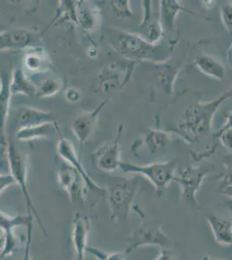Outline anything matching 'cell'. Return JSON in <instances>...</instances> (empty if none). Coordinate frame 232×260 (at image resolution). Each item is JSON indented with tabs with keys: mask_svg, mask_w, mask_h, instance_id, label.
Segmentation results:
<instances>
[{
	"mask_svg": "<svg viewBox=\"0 0 232 260\" xmlns=\"http://www.w3.org/2000/svg\"><path fill=\"white\" fill-rule=\"evenodd\" d=\"M105 36L109 45L115 51L125 59L136 63L142 61L165 62L175 47L172 42L164 47V45L151 44L137 33L118 29H109Z\"/></svg>",
	"mask_w": 232,
	"mask_h": 260,
	"instance_id": "cell-1",
	"label": "cell"
},
{
	"mask_svg": "<svg viewBox=\"0 0 232 260\" xmlns=\"http://www.w3.org/2000/svg\"><path fill=\"white\" fill-rule=\"evenodd\" d=\"M232 98V87L220 98L204 104H195L185 110L179 124V134L186 142H196L200 137L212 133L213 116L224 101Z\"/></svg>",
	"mask_w": 232,
	"mask_h": 260,
	"instance_id": "cell-2",
	"label": "cell"
},
{
	"mask_svg": "<svg viewBox=\"0 0 232 260\" xmlns=\"http://www.w3.org/2000/svg\"><path fill=\"white\" fill-rule=\"evenodd\" d=\"M137 178H112L106 189L111 219L115 223H125L129 219L130 210L138 192Z\"/></svg>",
	"mask_w": 232,
	"mask_h": 260,
	"instance_id": "cell-3",
	"label": "cell"
},
{
	"mask_svg": "<svg viewBox=\"0 0 232 260\" xmlns=\"http://www.w3.org/2000/svg\"><path fill=\"white\" fill-rule=\"evenodd\" d=\"M7 158L9 164L10 174L18 184L21 192L24 195L25 203H26L27 211L29 215L33 216L36 221L39 225L44 236H49L48 232L40 219V216L36 210L32 199L30 197L28 187V156L26 153L17 148L14 143L7 141Z\"/></svg>",
	"mask_w": 232,
	"mask_h": 260,
	"instance_id": "cell-4",
	"label": "cell"
},
{
	"mask_svg": "<svg viewBox=\"0 0 232 260\" xmlns=\"http://www.w3.org/2000/svg\"><path fill=\"white\" fill-rule=\"evenodd\" d=\"M178 161L176 159L164 161L136 165L132 163L121 162L120 169L125 174L141 175L147 178L155 188L156 195L161 196L171 182L175 179Z\"/></svg>",
	"mask_w": 232,
	"mask_h": 260,
	"instance_id": "cell-5",
	"label": "cell"
},
{
	"mask_svg": "<svg viewBox=\"0 0 232 260\" xmlns=\"http://www.w3.org/2000/svg\"><path fill=\"white\" fill-rule=\"evenodd\" d=\"M126 255L143 246H159L160 250H170L173 245V241L163 231L159 222L146 219H143L141 225L126 237Z\"/></svg>",
	"mask_w": 232,
	"mask_h": 260,
	"instance_id": "cell-6",
	"label": "cell"
},
{
	"mask_svg": "<svg viewBox=\"0 0 232 260\" xmlns=\"http://www.w3.org/2000/svg\"><path fill=\"white\" fill-rule=\"evenodd\" d=\"M213 169L212 166L201 165L198 167H188L175 176L176 181L181 191L182 198L185 203L192 207H198L197 194L206 176Z\"/></svg>",
	"mask_w": 232,
	"mask_h": 260,
	"instance_id": "cell-7",
	"label": "cell"
},
{
	"mask_svg": "<svg viewBox=\"0 0 232 260\" xmlns=\"http://www.w3.org/2000/svg\"><path fill=\"white\" fill-rule=\"evenodd\" d=\"M152 3L153 1H142L144 14L137 34L151 44H159L163 39L164 31L160 22L159 10L153 9Z\"/></svg>",
	"mask_w": 232,
	"mask_h": 260,
	"instance_id": "cell-8",
	"label": "cell"
},
{
	"mask_svg": "<svg viewBox=\"0 0 232 260\" xmlns=\"http://www.w3.org/2000/svg\"><path fill=\"white\" fill-rule=\"evenodd\" d=\"M132 73L131 67L123 71L121 65L111 62L100 72L98 88L104 95L113 94L121 89L129 81Z\"/></svg>",
	"mask_w": 232,
	"mask_h": 260,
	"instance_id": "cell-9",
	"label": "cell"
},
{
	"mask_svg": "<svg viewBox=\"0 0 232 260\" xmlns=\"http://www.w3.org/2000/svg\"><path fill=\"white\" fill-rule=\"evenodd\" d=\"M57 153L65 162L68 163L70 167L75 169L76 171L82 176V180H84L86 186L92 191H106L103 187L97 184L89 175H88L84 167L80 160V158L77 154L76 148L74 147L73 143L70 140L65 139L63 137H60L57 144Z\"/></svg>",
	"mask_w": 232,
	"mask_h": 260,
	"instance_id": "cell-10",
	"label": "cell"
},
{
	"mask_svg": "<svg viewBox=\"0 0 232 260\" xmlns=\"http://www.w3.org/2000/svg\"><path fill=\"white\" fill-rule=\"evenodd\" d=\"M123 126L121 125L118 130V135L113 142L105 143L94 153V160L97 167L107 173H113L116 169H120L122 162L121 160V151H120V139Z\"/></svg>",
	"mask_w": 232,
	"mask_h": 260,
	"instance_id": "cell-11",
	"label": "cell"
},
{
	"mask_svg": "<svg viewBox=\"0 0 232 260\" xmlns=\"http://www.w3.org/2000/svg\"><path fill=\"white\" fill-rule=\"evenodd\" d=\"M90 225V219L87 216L81 215L79 213H76L74 215L71 240L76 253V260H84L85 258Z\"/></svg>",
	"mask_w": 232,
	"mask_h": 260,
	"instance_id": "cell-12",
	"label": "cell"
},
{
	"mask_svg": "<svg viewBox=\"0 0 232 260\" xmlns=\"http://www.w3.org/2000/svg\"><path fill=\"white\" fill-rule=\"evenodd\" d=\"M82 176L71 167H66L58 172V183L64 189L74 203H82L85 198V189L82 185Z\"/></svg>",
	"mask_w": 232,
	"mask_h": 260,
	"instance_id": "cell-13",
	"label": "cell"
},
{
	"mask_svg": "<svg viewBox=\"0 0 232 260\" xmlns=\"http://www.w3.org/2000/svg\"><path fill=\"white\" fill-rule=\"evenodd\" d=\"M12 114L15 123L18 127L17 130L54 121V117L50 112L31 107H18L13 110Z\"/></svg>",
	"mask_w": 232,
	"mask_h": 260,
	"instance_id": "cell-14",
	"label": "cell"
},
{
	"mask_svg": "<svg viewBox=\"0 0 232 260\" xmlns=\"http://www.w3.org/2000/svg\"><path fill=\"white\" fill-rule=\"evenodd\" d=\"M38 39L37 33L17 29L0 32V50H20L32 47L31 45Z\"/></svg>",
	"mask_w": 232,
	"mask_h": 260,
	"instance_id": "cell-15",
	"label": "cell"
},
{
	"mask_svg": "<svg viewBox=\"0 0 232 260\" xmlns=\"http://www.w3.org/2000/svg\"><path fill=\"white\" fill-rule=\"evenodd\" d=\"M107 103L108 100L103 101L95 110H92L90 112L82 113L74 121L72 132L81 144H83L91 135L99 114Z\"/></svg>",
	"mask_w": 232,
	"mask_h": 260,
	"instance_id": "cell-16",
	"label": "cell"
},
{
	"mask_svg": "<svg viewBox=\"0 0 232 260\" xmlns=\"http://www.w3.org/2000/svg\"><path fill=\"white\" fill-rule=\"evenodd\" d=\"M206 218L216 242L223 246L232 245V220L215 214H207Z\"/></svg>",
	"mask_w": 232,
	"mask_h": 260,
	"instance_id": "cell-17",
	"label": "cell"
},
{
	"mask_svg": "<svg viewBox=\"0 0 232 260\" xmlns=\"http://www.w3.org/2000/svg\"><path fill=\"white\" fill-rule=\"evenodd\" d=\"M24 64L29 72L35 74L45 73L53 69V63L50 61L48 54L40 47H29L27 49Z\"/></svg>",
	"mask_w": 232,
	"mask_h": 260,
	"instance_id": "cell-18",
	"label": "cell"
},
{
	"mask_svg": "<svg viewBox=\"0 0 232 260\" xmlns=\"http://www.w3.org/2000/svg\"><path fill=\"white\" fill-rule=\"evenodd\" d=\"M159 15H160V22H161L163 30H167L168 32H172L174 30V24L176 20L177 16L179 12H189L193 15L198 16L196 12H189L188 10L182 7L181 4L175 1V0H165L159 2Z\"/></svg>",
	"mask_w": 232,
	"mask_h": 260,
	"instance_id": "cell-19",
	"label": "cell"
},
{
	"mask_svg": "<svg viewBox=\"0 0 232 260\" xmlns=\"http://www.w3.org/2000/svg\"><path fill=\"white\" fill-rule=\"evenodd\" d=\"M10 89L12 95H25L29 96L37 95V85L27 76L22 69H15L12 71L10 82Z\"/></svg>",
	"mask_w": 232,
	"mask_h": 260,
	"instance_id": "cell-20",
	"label": "cell"
},
{
	"mask_svg": "<svg viewBox=\"0 0 232 260\" xmlns=\"http://www.w3.org/2000/svg\"><path fill=\"white\" fill-rule=\"evenodd\" d=\"M56 132L59 133L58 125L56 123V121H50V122H45L34 127H25V128L17 130L16 138L19 141L50 138Z\"/></svg>",
	"mask_w": 232,
	"mask_h": 260,
	"instance_id": "cell-21",
	"label": "cell"
},
{
	"mask_svg": "<svg viewBox=\"0 0 232 260\" xmlns=\"http://www.w3.org/2000/svg\"><path fill=\"white\" fill-rule=\"evenodd\" d=\"M194 62L197 68L203 74L212 77L216 80H223L226 75V70L224 65L219 60L216 59L210 55H200L195 58Z\"/></svg>",
	"mask_w": 232,
	"mask_h": 260,
	"instance_id": "cell-22",
	"label": "cell"
},
{
	"mask_svg": "<svg viewBox=\"0 0 232 260\" xmlns=\"http://www.w3.org/2000/svg\"><path fill=\"white\" fill-rule=\"evenodd\" d=\"M11 77L8 74L0 77V135L5 136L6 122L10 112V100L12 92L10 89Z\"/></svg>",
	"mask_w": 232,
	"mask_h": 260,
	"instance_id": "cell-23",
	"label": "cell"
},
{
	"mask_svg": "<svg viewBox=\"0 0 232 260\" xmlns=\"http://www.w3.org/2000/svg\"><path fill=\"white\" fill-rule=\"evenodd\" d=\"M169 141V136L164 131L152 129L145 136L144 139L137 143V146L145 147L149 154H155L165 148Z\"/></svg>",
	"mask_w": 232,
	"mask_h": 260,
	"instance_id": "cell-24",
	"label": "cell"
},
{
	"mask_svg": "<svg viewBox=\"0 0 232 260\" xmlns=\"http://www.w3.org/2000/svg\"><path fill=\"white\" fill-rule=\"evenodd\" d=\"M157 66L158 71L156 72V81L164 91L171 94L173 91L174 81L176 79V76L178 74L177 66L167 64L165 62Z\"/></svg>",
	"mask_w": 232,
	"mask_h": 260,
	"instance_id": "cell-25",
	"label": "cell"
},
{
	"mask_svg": "<svg viewBox=\"0 0 232 260\" xmlns=\"http://www.w3.org/2000/svg\"><path fill=\"white\" fill-rule=\"evenodd\" d=\"M33 216L17 215L11 216L3 211L0 210V230L2 233L13 232L15 228L18 226H28L30 222L33 221Z\"/></svg>",
	"mask_w": 232,
	"mask_h": 260,
	"instance_id": "cell-26",
	"label": "cell"
},
{
	"mask_svg": "<svg viewBox=\"0 0 232 260\" xmlns=\"http://www.w3.org/2000/svg\"><path fill=\"white\" fill-rule=\"evenodd\" d=\"M77 21L79 20L80 24L85 30H94L98 22V13L94 7L85 6L77 10Z\"/></svg>",
	"mask_w": 232,
	"mask_h": 260,
	"instance_id": "cell-27",
	"label": "cell"
},
{
	"mask_svg": "<svg viewBox=\"0 0 232 260\" xmlns=\"http://www.w3.org/2000/svg\"><path fill=\"white\" fill-rule=\"evenodd\" d=\"M18 241L13 232L2 233L0 235V260L9 257L17 249Z\"/></svg>",
	"mask_w": 232,
	"mask_h": 260,
	"instance_id": "cell-28",
	"label": "cell"
},
{
	"mask_svg": "<svg viewBox=\"0 0 232 260\" xmlns=\"http://www.w3.org/2000/svg\"><path fill=\"white\" fill-rule=\"evenodd\" d=\"M37 95L39 98H50L55 95L62 89L60 81L54 78H47L37 86Z\"/></svg>",
	"mask_w": 232,
	"mask_h": 260,
	"instance_id": "cell-29",
	"label": "cell"
},
{
	"mask_svg": "<svg viewBox=\"0 0 232 260\" xmlns=\"http://www.w3.org/2000/svg\"><path fill=\"white\" fill-rule=\"evenodd\" d=\"M223 164L226 166L225 172L222 175V178L219 180L218 186L220 191L226 188L228 186H232V155H229L223 160Z\"/></svg>",
	"mask_w": 232,
	"mask_h": 260,
	"instance_id": "cell-30",
	"label": "cell"
},
{
	"mask_svg": "<svg viewBox=\"0 0 232 260\" xmlns=\"http://www.w3.org/2000/svg\"><path fill=\"white\" fill-rule=\"evenodd\" d=\"M87 251H89L99 260H125L126 256L125 252H105L93 247H88Z\"/></svg>",
	"mask_w": 232,
	"mask_h": 260,
	"instance_id": "cell-31",
	"label": "cell"
},
{
	"mask_svg": "<svg viewBox=\"0 0 232 260\" xmlns=\"http://www.w3.org/2000/svg\"><path fill=\"white\" fill-rule=\"evenodd\" d=\"M112 10L120 17H130L132 15V12L130 8L129 1H112Z\"/></svg>",
	"mask_w": 232,
	"mask_h": 260,
	"instance_id": "cell-32",
	"label": "cell"
},
{
	"mask_svg": "<svg viewBox=\"0 0 232 260\" xmlns=\"http://www.w3.org/2000/svg\"><path fill=\"white\" fill-rule=\"evenodd\" d=\"M225 148L232 149V127H221L216 135Z\"/></svg>",
	"mask_w": 232,
	"mask_h": 260,
	"instance_id": "cell-33",
	"label": "cell"
},
{
	"mask_svg": "<svg viewBox=\"0 0 232 260\" xmlns=\"http://www.w3.org/2000/svg\"><path fill=\"white\" fill-rule=\"evenodd\" d=\"M221 18L229 32L232 31V5L223 6L221 10Z\"/></svg>",
	"mask_w": 232,
	"mask_h": 260,
	"instance_id": "cell-34",
	"label": "cell"
},
{
	"mask_svg": "<svg viewBox=\"0 0 232 260\" xmlns=\"http://www.w3.org/2000/svg\"><path fill=\"white\" fill-rule=\"evenodd\" d=\"M26 228L27 237L26 243H25V250H24L23 257L19 260H32L31 253H30V248H31V243H32L33 221L30 222Z\"/></svg>",
	"mask_w": 232,
	"mask_h": 260,
	"instance_id": "cell-35",
	"label": "cell"
},
{
	"mask_svg": "<svg viewBox=\"0 0 232 260\" xmlns=\"http://www.w3.org/2000/svg\"><path fill=\"white\" fill-rule=\"evenodd\" d=\"M14 184H16V181L11 174L0 175V193L3 192L7 187H9Z\"/></svg>",
	"mask_w": 232,
	"mask_h": 260,
	"instance_id": "cell-36",
	"label": "cell"
},
{
	"mask_svg": "<svg viewBox=\"0 0 232 260\" xmlns=\"http://www.w3.org/2000/svg\"><path fill=\"white\" fill-rule=\"evenodd\" d=\"M65 98L71 103H78L82 99V94L75 88H70L65 93Z\"/></svg>",
	"mask_w": 232,
	"mask_h": 260,
	"instance_id": "cell-37",
	"label": "cell"
},
{
	"mask_svg": "<svg viewBox=\"0 0 232 260\" xmlns=\"http://www.w3.org/2000/svg\"><path fill=\"white\" fill-rule=\"evenodd\" d=\"M155 260H173V255L170 250H160L159 254L156 257Z\"/></svg>",
	"mask_w": 232,
	"mask_h": 260,
	"instance_id": "cell-38",
	"label": "cell"
},
{
	"mask_svg": "<svg viewBox=\"0 0 232 260\" xmlns=\"http://www.w3.org/2000/svg\"><path fill=\"white\" fill-rule=\"evenodd\" d=\"M221 192L223 193V194L225 195L227 197H229V198L232 199V186H228L226 188H224V189L222 190Z\"/></svg>",
	"mask_w": 232,
	"mask_h": 260,
	"instance_id": "cell-39",
	"label": "cell"
},
{
	"mask_svg": "<svg viewBox=\"0 0 232 260\" xmlns=\"http://www.w3.org/2000/svg\"><path fill=\"white\" fill-rule=\"evenodd\" d=\"M226 57L227 59H228V62H229V65L231 66L232 68V44L231 45L229 46L228 50H227Z\"/></svg>",
	"mask_w": 232,
	"mask_h": 260,
	"instance_id": "cell-40",
	"label": "cell"
},
{
	"mask_svg": "<svg viewBox=\"0 0 232 260\" xmlns=\"http://www.w3.org/2000/svg\"><path fill=\"white\" fill-rule=\"evenodd\" d=\"M232 127V112L227 116L226 122L225 124L223 125L222 127Z\"/></svg>",
	"mask_w": 232,
	"mask_h": 260,
	"instance_id": "cell-41",
	"label": "cell"
},
{
	"mask_svg": "<svg viewBox=\"0 0 232 260\" xmlns=\"http://www.w3.org/2000/svg\"><path fill=\"white\" fill-rule=\"evenodd\" d=\"M201 260H222V259H216V258H212L211 257H204Z\"/></svg>",
	"mask_w": 232,
	"mask_h": 260,
	"instance_id": "cell-42",
	"label": "cell"
},
{
	"mask_svg": "<svg viewBox=\"0 0 232 260\" xmlns=\"http://www.w3.org/2000/svg\"><path fill=\"white\" fill-rule=\"evenodd\" d=\"M0 32H1V31H0Z\"/></svg>",
	"mask_w": 232,
	"mask_h": 260,
	"instance_id": "cell-43",
	"label": "cell"
}]
</instances>
